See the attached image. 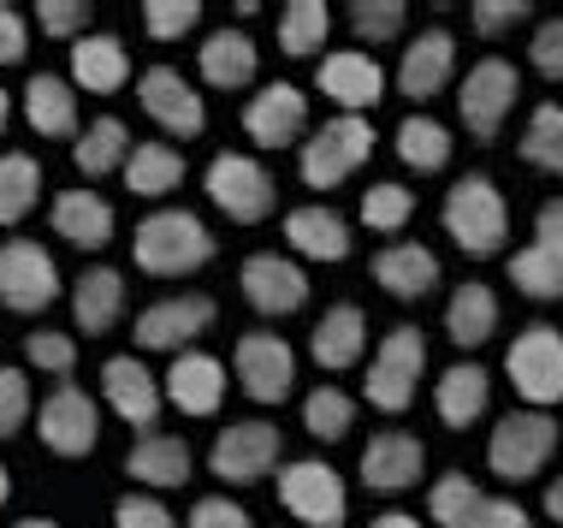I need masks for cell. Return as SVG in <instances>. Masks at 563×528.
<instances>
[{
  "instance_id": "cell-59",
  "label": "cell",
  "mask_w": 563,
  "mask_h": 528,
  "mask_svg": "<svg viewBox=\"0 0 563 528\" xmlns=\"http://www.w3.org/2000/svg\"><path fill=\"white\" fill-rule=\"evenodd\" d=\"M19 528H66V522H54V517H24Z\"/></svg>"
},
{
  "instance_id": "cell-22",
  "label": "cell",
  "mask_w": 563,
  "mask_h": 528,
  "mask_svg": "<svg viewBox=\"0 0 563 528\" xmlns=\"http://www.w3.org/2000/svg\"><path fill=\"white\" fill-rule=\"evenodd\" d=\"M125 475L136 481L143 493H173L185 487V481L196 475V451L178 440V433H136L131 451H125Z\"/></svg>"
},
{
  "instance_id": "cell-40",
  "label": "cell",
  "mask_w": 563,
  "mask_h": 528,
  "mask_svg": "<svg viewBox=\"0 0 563 528\" xmlns=\"http://www.w3.org/2000/svg\"><path fill=\"white\" fill-rule=\"evenodd\" d=\"M302 428L321 446H339L344 433L356 428V398H350L344 386H314L309 398H302Z\"/></svg>"
},
{
  "instance_id": "cell-58",
  "label": "cell",
  "mask_w": 563,
  "mask_h": 528,
  "mask_svg": "<svg viewBox=\"0 0 563 528\" xmlns=\"http://www.w3.org/2000/svg\"><path fill=\"white\" fill-rule=\"evenodd\" d=\"M12 125V96H7V84H0V131Z\"/></svg>"
},
{
  "instance_id": "cell-37",
  "label": "cell",
  "mask_w": 563,
  "mask_h": 528,
  "mask_svg": "<svg viewBox=\"0 0 563 528\" xmlns=\"http://www.w3.org/2000/svg\"><path fill=\"white\" fill-rule=\"evenodd\" d=\"M481 510H486V493H481V481L463 475V470L439 475L433 487H428V517H433V528H475Z\"/></svg>"
},
{
  "instance_id": "cell-27",
  "label": "cell",
  "mask_w": 563,
  "mask_h": 528,
  "mask_svg": "<svg viewBox=\"0 0 563 528\" xmlns=\"http://www.w3.org/2000/svg\"><path fill=\"white\" fill-rule=\"evenodd\" d=\"M196 72H202L208 89L238 96V89H250L255 72H262V48H255V36H243V30H214V36H202V48H196Z\"/></svg>"
},
{
  "instance_id": "cell-42",
  "label": "cell",
  "mask_w": 563,
  "mask_h": 528,
  "mask_svg": "<svg viewBox=\"0 0 563 528\" xmlns=\"http://www.w3.org/2000/svg\"><path fill=\"white\" fill-rule=\"evenodd\" d=\"M522 161L540 173L563 178V108L558 101H540L534 113H528V131H522Z\"/></svg>"
},
{
  "instance_id": "cell-11",
  "label": "cell",
  "mask_w": 563,
  "mask_h": 528,
  "mask_svg": "<svg viewBox=\"0 0 563 528\" xmlns=\"http://www.w3.org/2000/svg\"><path fill=\"white\" fill-rule=\"evenodd\" d=\"M279 505L302 528H344L350 522V487L344 475L321 458H297L279 470Z\"/></svg>"
},
{
  "instance_id": "cell-30",
  "label": "cell",
  "mask_w": 563,
  "mask_h": 528,
  "mask_svg": "<svg viewBox=\"0 0 563 528\" xmlns=\"http://www.w3.org/2000/svg\"><path fill=\"white\" fill-rule=\"evenodd\" d=\"M166 398L185 416H214L225 404V362L208 356V351L173 356V369H166Z\"/></svg>"
},
{
  "instance_id": "cell-57",
  "label": "cell",
  "mask_w": 563,
  "mask_h": 528,
  "mask_svg": "<svg viewBox=\"0 0 563 528\" xmlns=\"http://www.w3.org/2000/svg\"><path fill=\"white\" fill-rule=\"evenodd\" d=\"M545 517H552V522H563V475L552 481V487H545Z\"/></svg>"
},
{
  "instance_id": "cell-36",
  "label": "cell",
  "mask_w": 563,
  "mask_h": 528,
  "mask_svg": "<svg viewBox=\"0 0 563 528\" xmlns=\"http://www.w3.org/2000/svg\"><path fill=\"white\" fill-rule=\"evenodd\" d=\"M398 161L409 173H445L451 167V131L439 125L433 113H409V119H398Z\"/></svg>"
},
{
  "instance_id": "cell-9",
  "label": "cell",
  "mask_w": 563,
  "mask_h": 528,
  "mask_svg": "<svg viewBox=\"0 0 563 528\" xmlns=\"http://www.w3.org/2000/svg\"><path fill=\"white\" fill-rule=\"evenodd\" d=\"M279 451H285L279 421L250 416V421H232L225 433H214V446H208V470H214L225 487H255V481H267L273 470H285Z\"/></svg>"
},
{
  "instance_id": "cell-38",
  "label": "cell",
  "mask_w": 563,
  "mask_h": 528,
  "mask_svg": "<svg viewBox=\"0 0 563 528\" xmlns=\"http://www.w3.org/2000/svg\"><path fill=\"white\" fill-rule=\"evenodd\" d=\"M327 36H332V7L327 0H291V7L279 12V54L285 59L321 54Z\"/></svg>"
},
{
  "instance_id": "cell-21",
  "label": "cell",
  "mask_w": 563,
  "mask_h": 528,
  "mask_svg": "<svg viewBox=\"0 0 563 528\" xmlns=\"http://www.w3.org/2000/svg\"><path fill=\"white\" fill-rule=\"evenodd\" d=\"M48 226H54V238L59 244H71V250H108L113 244V202L101 190H89V185H71V190H59L54 202H48Z\"/></svg>"
},
{
  "instance_id": "cell-31",
  "label": "cell",
  "mask_w": 563,
  "mask_h": 528,
  "mask_svg": "<svg viewBox=\"0 0 563 528\" xmlns=\"http://www.w3.org/2000/svg\"><path fill=\"white\" fill-rule=\"evenodd\" d=\"M362 351H368V315L356 304H332L309 333V356L321 362L327 374H344L362 362Z\"/></svg>"
},
{
  "instance_id": "cell-25",
  "label": "cell",
  "mask_w": 563,
  "mask_h": 528,
  "mask_svg": "<svg viewBox=\"0 0 563 528\" xmlns=\"http://www.w3.org/2000/svg\"><path fill=\"white\" fill-rule=\"evenodd\" d=\"M486 410H493V374H486L481 362L456 356L433 386V416L445 421L451 433H463V428H475Z\"/></svg>"
},
{
  "instance_id": "cell-39",
  "label": "cell",
  "mask_w": 563,
  "mask_h": 528,
  "mask_svg": "<svg viewBox=\"0 0 563 528\" xmlns=\"http://www.w3.org/2000/svg\"><path fill=\"white\" fill-rule=\"evenodd\" d=\"M42 178L48 173L36 167V155H24V148H7V155H0V226H19L30 208H36Z\"/></svg>"
},
{
  "instance_id": "cell-7",
  "label": "cell",
  "mask_w": 563,
  "mask_h": 528,
  "mask_svg": "<svg viewBox=\"0 0 563 528\" xmlns=\"http://www.w3.org/2000/svg\"><path fill=\"white\" fill-rule=\"evenodd\" d=\"M552 451H558V416L522 404V410L498 416L493 440H486V470L498 481H534L552 463Z\"/></svg>"
},
{
  "instance_id": "cell-13",
  "label": "cell",
  "mask_w": 563,
  "mask_h": 528,
  "mask_svg": "<svg viewBox=\"0 0 563 528\" xmlns=\"http://www.w3.org/2000/svg\"><path fill=\"white\" fill-rule=\"evenodd\" d=\"M214 297L208 292H178V297H155L143 315L131 321V333H136V351H173V356H185L196 339L214 327Z\"/></svg>"
},
{
  "instance_id": "cell-17",
  "label": "cell",
  "mask_w": 563,
  "mask_h": 528,
  "mask_svg": "<svg viewBox=\"0 0 563 528\" xmlns=\"http://www.w3.org/2000/svg\"><path fill=\"white\" fill-rule=\"evenodd\" d=\"M101 404L125 421L136 433H155L161 421V404H166V381H155V369H148L143 356L119 351L101 362Z\"/></svg>"
},
{
  "instance_id": "cell-55",
  "label": "cell",
  "mask_w": 563,
  "mask_h": 528,
  "mask_svg": "<svg viewBox=\"0 0 563 528\" xmlns=\"http://www.w3.org/2000/svg\"><path fill=\"white\" fill-rule=\"evenodd\" d=\"M475 528H534V517H528L516 499H486V510H481Z\"/></svg>"
},
{
  "instance_id": "cell-12",
  "label": "cell",
  "mask_w": 563,
  "mask_h": 528,
  "mask_svg": "<svg viewBox=\"0 0 563 528\" xmlns=\"http://www.w3.org/2000/svg\"><path fill=\"white\" fill-rule=\"evenodd\" d=\"M232 374L243 386V398H255L262 410H279L297 392V351L279 333H243L232 351Z\"/></svg>"
},
{
  "instance_id": "cell-8",
  "label": "cell",
  "mask_w": 563,
  "mask_h": 528,
  "mask_svg": "<svg viewBox=\"0 0 563 528\" xmlns=\"http://www.w3.org/2000/svg\"><path fill=\"white\" fill-rule=\"evenodd\" d=\"M522 96V72L510 66L505 54H486L463 72V89H456V113H463V131L475 143H493L505 131V119Z\"/></svg>"
},
{
  "instance_id": "cell-4",
  "label": "cell",
  "mask_w": 563,
  "mask_h": 528,
  "mask_svg": "<svg viewBox=\"0 0 563 528\" xmlns=\"http://www.w3.org/2000/svg\"><path fill=\"white\" fill-rule=\"evenodd\" d=\"M421 374H428V333L404 321V327H391V333L379 339L362 392H368V404H374L379 416H404L409 404H416Z\"/></svg>"
},
{
  "instance_id": "cell-20",
  "label": "cell",
  "mask_w": 563,
  "mask_h": 528,
  "mask_svg": "<svg viewBox=\"0 0 563 528\" xmlns=\"http://www.w3.org/2000/svg\"><path fill=\"white\" fill-rule=\"evenodd\" d=\"M356 475H362L368 493H409L421 475H428V446H421L416 433H404V428H386V433L368 440Z\"/></svg>"
},
{
  "instance_id": "cell-51",
  "label": "cell",
  "mask_w": 563,
  "mask_h": 528,
  "mask_svg": "<svg viewBox=\"0 0 563 528\" xmlns=\"http://www.w3.org/2000/svg\"><path fill=\"white\" fill-rule=\"evenodd\" d=\"M468 19H475V36H505V30L534 19V7H528V0H475Z\"/></svg>"
},
{
  "instance_id": "cell-46",
  "label": "cell",
  "mask_w": 563,
  "mask_h": 528,
  "mask_svg": "<svg viewBox=\"0 0 563 528\" xmlns=\"http://www.w3.org/2000/svg\"><path fill=\"white\" fill-rule=\"evenodd\" d=\"M196 24H202V7H196V0H148L143 7V30L155 42H178V36H190Z\"/></svg>"
},
{
  "instance_id": "cell-45",
  "label": "cell",
  "mask_w": 563,
  "mask_h": 528,
  "mask_svg": "<svg viewBox=\"0 0 563 528\" xmlns=\"http://www.w3.org/2000/svg\"><path fill=\"white\" fill-rule=\"evenodd\" d=\"M24 362H30L36 374L71 381V369H78V339H71V333H54V327H36V333L24 339Z\"/></svg>"
},
{
  "instance_id": "cell-54",
  "label": "cell",
  "mask_w": 563,
  "mask_h": 528,
  "mask_svg": "<svg viewBox=\"0 0 563 528\" xmlns=\"http://www.w3.org/2000/svg\"><path fill=\"white\" fill-rule=\"evenodd\" d=\"M534 244L563 255V196H545V202L534 208Z\"/></svg>"
},
{
  "instance_id": "cell-29",
  "label": "cell",
  "mask_w": 563,
  "mask_h": 528,
  "mask_svg": "<svg viewBox=\"0 0 563 528\" xmlns=\"http://www.w3.org/2000/svg\"><path fill=\"white\" fill-rule=\"evenodd\" d=\"M285 244H291V255H302V262H344L350 255V220L339 208L302 202L285 215Z\"/></svg>"
},
{
  "instance_id": "cell-60",
  "label": "cell",
  "mask_w": 563,
  "mask_h": 528,
  "mask_svg": "<svg viewBox=\"0 0 563 528\" xmlns=\"http://www.w3.org/2000/svg\"><path fill=\"white\" fill-rule=\"evenodd\" d=\"M12 499V475H7V463H0V505Z\"/></svg>"
},
{
  "instance_id": "cell-43",
  "label": "cell",
  "mask_w": 563,
  "mask_h": 528,
  "mask_svg": "<svg viewBox=\"0 0 563 528\" xmlns=\"http://www.w3.org/2000/svg\"><path fill=\"white\" fill-rule=\"evenodd\" d=\"M409 220H416V190L398 185V178H379V185H368V196H362V226H368V232L398 238Z\"/></svg>"
},
{
  "instance_id": "cell-5",
  "label": "cell",
  "mask_w": 563,
  "mask_h": 528,
  "mask_svg": "<svg viewBox=\"0 0 563 528\" xmlns=\"http://www.w3.org/2000/svg\"><path fill=\"white\" fill-rule=\"evenodd\" d=\"M202 190H208V202H214L232 226H262V220L273 215V208H279L273 173H267L255 155H238V148H225V155L208 161Z\"/></svg>"
},
{
  "instance_id": "cell-10",
  "label": "cell",
  "mask_w": 563,
  "mask_h": 528,
  "mask_svg": "<svg viewBox=\"0 0 563 528\" xmlns=\"http://www.w3.org/2000/svg\"><path fill=\"white\" fill-rule=\"evenodd\" d=\"M59 292H66L59 262L36 244V238H7V244H0V309L48 315L59 304Z\"/></svg>"
},
{
  "instance_id": "cell-14",
  "label": "cell",
  "mask_w": 563,
  "mask_h": 528,
  "mask_svg": "<svg viewBox=\"0 0 563 528\" xmlns=\"http://www.w3.org/2000/svg\"><path fill=\"white\" fill-rule=\"evenodd\" d=\"M36 433L54 458H89L101 446V404L84 386L59 381L48 398L36 404Z\"/></svg>"
},
{
  "instance_id": "cell-6",
  "label": "cell",
  "mask_w": 563,
  "mask_h": 528,
  "mask_svg": "<svg viewBox=\"0 0 563 528\" xmlns=\"http://www.w3.org/2000/svg\"><path fill=\"white\" fill-rule=\"evenodd\" d=\"M505 374H510L516 398H522L528 410H552V404H563V333L552 321H528L522 333L510 339Z\"/></svg>"
},
{
  "instance_id": "cell-32",
  "label": "cell",
  "mask_w": 563,
  "mask_h": 528,
  "mask_svg": "<svg viewBox=\"0 0 563 528\" xmlns=\"http://www.w3.org/2000/svg\"><path fill=\"white\" fill-rule=\"evenodd\" d=\"M125 315V274L119 267H84L71 285V321L84 327V339H101Z\"/></svg>"
},
{
  "instance_id": "cell-24",
  "label": "cell",
  "mask_w": 563,
  "mask_h": 528,
  "mask_svg": "<svg viewBox=\"0 0 563 528\" xmlns=\"http://www.w3.org/2000/svg\"><path fill=\"white\" fill-rule=\"evenodd\" d=\"M66 78L71 89H89V96H113V89L131 84V48L125 36H113V30H89L84 42H71V59H66Z\"/></svg>"
},
{
  "instance_id": "cell-52",
  "label": "cell",
  "mask_w": 563,
  "mask_h": 528,
  "mask_svg": "<svg viewBox=\"0 0 563 528\" xmlns=\"http://www.w3.org/2000/svg\"><path fill=\"white\" fill-rule=\"evenodd\" d=\"M185 528H255V517L238 499H225V493H208V499L190 505V522Z\"/></svg>"
},
{
  "instance_id": "cell-18",
  "label": "cell",
  "mask_w": 563,
  "mask_h": 528,
  "mask_svg": "<svg viewBox=\"0 0 563 528\" xmlns=\"http://www.w3.org/2000/svg\"><path fill=\"white\" fill-rule=\"evenodd\" d=\"M243 131H250L255 148H291L302 131H309V96L297 84H262L250 101H243Z\"/></svg>"
},
{
  "instance_id": "cell-23",
  "label": "cell",
  "mask_w": 563,
  "mask_h": 528,
  "mask_svg": "<svg viewBox=\"0 0 563 528\" xmlns=\"http://www.w3.org/2000/svg\"><path fill=\"white\" fill-rule=\"evenodd\" d=\"M368 274L379 279V292L398 297V304H421V297L439 292V255L428 244H416V238H398V244H386L374 255Z\"/></svg>"
},
{
  "instance_id": "cell-34",
  "label": "cell",
  "mask_w": 563,
  "mask_h": 528,
  "mask_svg": "<svg viewBox=\"0 0 563 528\" xmlns=\"http://www.w3.org/2000/svg\"><path fill=\"white\" fill-rule=\"evenodd\" d=\"M131 148H136V143H131V131H125V119H119V113H101V119H89L84 138L71 143V167H78V178L125 173Z\"/></svg>"
},
{
  "instance_id": "cell-16",
  "label": "cell",
  "mask_w": 563,
  "mask_h": 528,
  "mask_svg": "<svg viewBox=\"0 0 563 528\" xmlns=\"http://www.w3.org/2000/svg\"><path fill=\"white\" fill-rule=\"evenodd\" d=\"M238 285H243V304L255 315H267V321H285V315L309 309V274H302L297 255H273V250L243 255Z\"/></svg>"
},
{
  "instance_id": "cell-48",
  "label": "cell",
  "mask_w": 563,
  "mask_h": 528,
  "mask_svg": "<svg viewBox=\"0 0 563 528\" xmlns=\"http://www.w3.org/2000/svg\"><path fill=\"white\" fill-rule=\"evenodd\" d=\"M528 59L545 84H563V19H540L528 36Z\"/></svg>"
},
{
  "instance_id": "cell-3",
  "label": "cell",
  "mask_w": 563,
  "mask_h": 528,
  "mask_svg": "<svg viewBox=\"0 0 563 528\" xmlns=\"http://www.w3.org/2000/svg\"><path fill=\"white\" fill-rule=\"evenodd\" d=\"M374 155V125L362 113H339L321 131H309L297 148V178L309 190H339L356 167H368Z\"/></svg>"
},
{
  "instance_id": "cell-19",
  "label": "cell",
  "mask_w": 563,
  "mask_h": 528,
  "mask_svg": "<svg viewBox=\"0 0 563 528\" xmlns=\"http://www.w3.org/2000/svg\"><path fill=\"white\" fill-rule=\"evenodd\" d=\"M321 96L332 101L339 113H362L368 119L379 108V96H386V72H379V59L368 48H339V54H321Z\"/></svg>"
},
{
  "instance_id": "cell-35",
  "label": "cell",
  "mask_w": 563,
  "mask_h": 528,
  "mask_svg": "<svg viewBox=\"0 0 563 528\" xmlns=\"http://www.w3.org/2000/svg\"><path fill=\"white\" fill-rule=\"evenodd\" d=\"M185 185V155L173 143H136L125 161V190L143 196V202H161Z\"/></svg>"
},
{
  "instance_id": "cell-2",
  "label": "cell",
  "mask_w": 563,
  "mask_h": 528,
  "mask_svg": "<svg viewBox=\"0 0 563 528\" xmlns=\"http://www.w3.org/2000/svg\"><path fill=\"white\" fill-rule=\"evenodd\" d=\"M439 226H445V238L463 255L486 262V255H498L510 244V202L486 173H463L445 190V202H439Z\"/></svg>"
},
{
  "instance_id": "cell-15",
  "label": "cell",
  "mask_w": 563,
  "mask_h": 528,
  "mask_svg": "<svg viewBox=\"0 0 563 528\" xmlns=\"http://www.w3.org/2000/svg\"><path fill=\"white\" fill-rule=\"evenodd\" d=\"M136 101H143V113L155 119L161 131H173L178 143H190V138H202V131H208L202 89H196L178 66H143V72H136Z\"/></svg>"
},
{
  "instance_id": "cell-49",
  "label": "cell",
  "mask_w": 563,
  "mask_h": 528,
  "mask_svg": "<svg viewBox=\"0 0 563 528\" xmlns=\"http://www.w3.org/2000/svg\"><path fill=\"white\" fill-rule=\"evenodd\" d=\"M24 421H30V374L0 369V440H12Z\"/></svg>"
},
{
  "instance_id": "cell-56",
  "label": "cell",
  "mask_w": 563,
  "mask_h": 528,
  "mask_svg": "<svg viewBox=\"0 0 563 528\" xmlns=\"http://www.w3.org/2000/svg\"><path fill=\"white\" fill-rule=\"evenodd\" d=\"M368 528H421V522L409 517V510H379V517H374Z\"/></svg>"
},
{
  "instance_id": "cell-50",
  "label": "cell",
  "mask_w": 563,
  "mask_h": 528,
  "mask_svg": "<svg viewBox=\"0 0 563 528\" xmlns=\"http://www.w3.org/2000/svg\"><path fill=\"white\" fill-rule=\"evenodd\" d=\"M113 528H178V517L161 505V493H125L113 505Z\"/></svg>"
},
{
  "instance_id": "cell-44",
  "label": "cell",
  "mask_w": 563,
  "mask_h": 528,
  "mask_svg": "<svg viewBox=\"0 0 563 528\" xmlns=\"http://www.w3.org/2000/svg\"><path fill=\"white\" fill-rule=\"evenodd\" d=\"M344 19H350V36H362L374 48V42H398L404 36L409 7H404V0H356Z\"/></svg>"
},
{
  "instance_id": "cell-47",
  "label": "cell",
  "mask_w": 563,
  "mask_h": 528,
  "mask_svg": "<svg viewBox=\"0 0 563 528\" xmlns=\"http://www.w3.org/2000/svg\"><path fill=\"white\" fill-rule=\"evenodd\" d=\"M36 24L54 42H84L89 36V7L84 0H36Z\"/></svg>"
},
{
  "instance_id": "cell-1",
  "label": "cell",
  "mask_w": 563,
  "mask_h": 528,
  "mask_svg": "<svg viewBox=\"0 0 563 528\" xmlns=\"http://www.w3.org/2000/svg\"><path fill=\"white\" fill-rule=\"evenodd\" d=\"M214 232L202 226V215L190 208H155V215L136 220L131 232V262L143 267L148 279H185L196 267L214 262Z\"/></svg>"
},
{
  "instance_id": "cell-33",
  "label": "cell",
  "mask_w": 563,
  "mask_h": 528,
  "mask_svg": "<svg viewBox=\"0 0 563 528\" xmlns=\"http://www.w3.org/2000/svg\"><path fill=\"white\" fill-rule=\"evenodd\" d=\"M493 333H498V292L481 285V279L456 285L451 304H445V339L456 344V351H481Z\"/></svg>"
},
{
  "instance_id": "cell-28",
  "label": "cell",
  "mask_w": 563,
  "mask_h": 528,
  "mask_svg": "<svg viewBox=\"0 0 563 528\" xmlns=\"http://www.w3.org/2000/svg\"><path fill=\"white\" fill-rule=\"evenodd\" d=\"M24 119H30V131L48 138V143H78L84 125H78V89H71V78L36 72V78L24 84Z\"/></svg>"
},
{
  "instance_id": "cell-41",
  "label": "cell",
  "mask_w": 563,
  "mask_h": 528,
  "mask_svg": "<svg viewBox=\"0 0 563 528\" xmlns=\"http://www.w3.org/2000/svg\"><path fill=\"white\" fill-rule=\"evenodd\" d=\"M510 285L522 297H534V304H558V297H563V255L540 250V244L516 250L510 255Z\"/></svg>"
},
{
  "instance_id": "cell-26",
  "label": "cell",
  "mask_w": 563,
  "mask_h": 528,
  "mask_svg": "<svg viewBox=\"0 0 563 528\" xmlns=\"http://www.w3.org/2000/svg\"><path fill=\"white\" fill-rule=\"evenodd\" d=\"M451 78H456V36H451V30H421V36L404 48L398 84H391V89H404L409 101H433Z\"/></svg>"
},
{
  "instance_id": "cell-53",
  "label": "cell",
  "mask_w": 563,
  "mask_h": 528,
  "mask_svg": "<svg viewBox=\"0 0 563 528\" xmlns=\"http://www.w3.org/2000/svg\"><path fill=\"white\" fill-rule=\"evenodd\" d=\"M30 54V19L12 0H0V66H19Z\"/></svg>"
}]
</instances>
